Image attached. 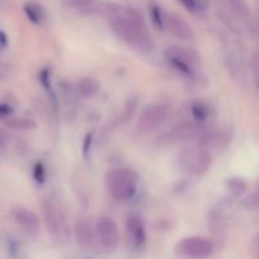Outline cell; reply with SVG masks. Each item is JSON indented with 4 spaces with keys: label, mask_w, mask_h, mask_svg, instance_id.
Returning a JSON list of instances; mask_svg holds the SVG:
<instances>
[{
    "label": "cell",
    "mask_w": 259,
    "mask_h": 259,
    "mask_svg": "<svg viewBox=\"0 0 259 259\" xmlns=\"http://www.w3.org/2000/svg\"><path fill=\"white\" fill-rule=\"evenodd\" d=\"M42 212L48 234L55 238V239L61 238V235H62V225H61V218L58 217L56 207L50 201H45L42 204Z\"/></svg>",
    "instance_id": "cell-13"
},
{
    "label": "cell",
    "mask_w": 259,
    "mask_h": 259,
    "mask_svg": "<svg viewBox=\"0 0 259 259\" xmlns=\"http://www.w3.org/2000/svg\"><path fill=\"white\" fill-rule=\"evenodd\" d=\"M7 144H8L7 137H5V134L3 133V132H0V152H3L5 148H7Z\"/></svg>",
    "instance_id": "cell-33"
},
{
    "label": "cell",
    "mask_w": 259,
    "mask_h": 259,
    "mask_svg": "<svg viewBox=\"0 0 259 259\" xmlns=\"http://www.w3.org/2000/svg\"><path fill=\"white\" fill-rule=\"evenodd\" d=\"M164 58H177V60H181L184 62L189 63L192 67L197 68L201 65V57H200L199 53L191 47H186V46H169L168 48H166L164 51Z\"/></svg>",
    "instance_id": "cell-12"
},
{
    "label": "cell",
    "mask_w": 259,
    "mask_h": 259,
    "mask_svg": "<svg viewBox=\"0 0 259 259\" xmlns=\"http://www.w3.org/2000/svg\"><path fill=\"white\" fill-rule=\"evenodd\" d=\"M202 134H204V125L201 123L195 120L182 121L158 137V142L161 144H177L191 141L197 137H201Z\"/></svg>",
    "instance_id": "cell-5"
},
{
    "label": "cell",
    "mask_w": 259,
    "mask_h": 259,
    "mask_svg": "<svg viewBox=\"0 0 259 259\" xmlns=\"http://www.w3.org/2000/svg\"><path fill=\"white\" fill-rule=\"evenodd\" d=\"M93 138H94V133H89V134H86L85 139H83L82 152H83V156L85 157H88L89 152H90L91 144H93Z\"/></svg>",
    "instance_id": "cell-28"
},
{
    "label": "cell",
    "mask_w": 259,
    "mask_h": 259,
    "mask_svg": "<svg viewBox=\"0 0 259 259\" xmlns=\"http://www.w3.org/2000/svg\"><path fill=\"white\" fill-rule=\"evenodd\" d=\"M225 142H227V137L223 132H209V133H204L200 137L199 146L204 147L209 151L211 148L222 147Z\"/></svg>",
    "instance_id": "cell-15"
},
{
    "label": "cell",
    "mask_w": 259,
    "mask_h": 259,
    "mask_svg": "<svg viewBox=\"0 0 259 259\" xmlns=\"http://www.w3.org/2000/svg\"><path fill=\"white\" fill-rule=\"evenodd\" d=\"M95 232L98 243L104 249L111 252L118 248L120 234H119L118 225L114 222V219L109 217H101L96 223Z\"/></svg>",
    "instance_id": "cell-7"
},
{
    "label": "cell",
    "mask_w": 259,
    "mask_h": 259,
    "mask_svg": "<svg viewBox=\"0 0 259 259\" xmlns=\"http://www.w3.org/2000/svg\"><path fill=\"white\" fill-rule=\"evenodd\" d=\"M191 115L197 123H205L210 115L209 108L202 103H194L191 105Z\"/></svg>",
    "instance_id": "cell-22"
},
{
    "label": "cell",
    "mask_w": 259,
    "mask_h": 259,
    "mask_svg": "<svg viewBox=\"0 0 259 259\" xmlns=\"http://www.w3.org/2000/svg\"><path fill=\"white\" fill-rule=\"evenodd\" d=\"M7 126L14 131H32L37 128V123L29 118H12L7 121Z\"/></svg>",
    "instance_id": "cell-19"
},
{
    "label": "cell",
    "mask_w": 259,
    "mask_h": 259,
    "mask_svg": "<svg viewBox=\"0 0 259 259\" xmlns=\"http://www.w3.org/2000/svg\"><path fill=\"white\" fill-rule=\"evenodd\" d=\"M255 250H257V255L259 258V237L257 238V240H255Z\"/></svg>",
    "instance_id": "cell-34"
},
{
    "label": "cell",
    "mask_w": 259,
    "mask_h": 259,
    "mask_svg": "<svg viewBox=\"0 0 259 259\" xmlns=\"http://www.w3.org/2000/svg\"><path fill=\"white\" fill-rule=\"evenodd\" d=\"M228 5H229L230 9L238 14L239 17L245 18L249 15V8H248L247 2L245 0H224Z\"/></svg>",
    "instance_id": "cell-24"
},
{
    "label": "cell",
    "mask_w": 259,
    "mask_h": 259,
    "mask_svg": "<svg viewBox=\"0 0 259 259\" xmlns=\"http://www.w3.org/2000/svg\"><path fill=\"white\" fill-rule=\"evenodd\" d=\"M8 46V37L4 32H0V50H4Z\"/></svg>",
    "instance_id": "cell-32"
},
{
    "label": "cell",
    "mask_w": 259,
    "mask_h": 259,
    "mask_svg": "<svg viewBox=\"0 0 259 259\" xmlns=\"http://www.w3.org/2000/svg\"><path fill=\"white\" fill-rule=\"evenodd\" d=\"M179 167L190 176H201L210 169L212 156L206 148L201 146H190L182 149L177 157Z\"/></svg>",
    "instance_id": "cell-3"
},
{
    "label": "cell",
    "mask_w": 259,
    "mask_h": 259,
    "mask_svg": "<svg viewBox=\"0 0 259 259\" xmlns=\"http://www.w3.org/2000/svg\"><path fill=\"white\" fill-rule=\"evenodd\" d=\"M171 113L169 104H152L146 106L139 115L137 131L142 134H149L163 125Z\"/></svg>",
    "instance_id": "cell-4"
},
{
    "label": "cell",
    "mask_w": 259,
    "mask_h": 259,
    "mask_svg": "<svg viewBox=\"0 0 259 259\" xmlns=\"http://www.w3.org/2000/svg\"><path fill=\"white\" fill-rule=\"evenodd\" d=\"M166 61L176 72H179L180 75L184 76V77L192 80V78H195V76H196V68L192 67L189 63L184 62V61L181 60H177V58H166Z\"/></svg>",
    "instance_id": "cell-17"
},
{
    "label": "cell",
    "mask_w": 259,
    "mask_h": 259,
    "mask_svg": "<svg viewBox=\"0 0 259 259\" xmlns=\"http://www.w3.org/2000/svg\"><path fill=\"white\" fill-rule=\"evenodd\" d=\"M250 65H252L253 73H254L255 77V83H257L259 89V52H254L250 58Z\"/></svg>",
    "instance_id": "cell-27"
},
{
    "label": "cell",
    "mask_w": 259,
    "mask_h": 259,
    "mask_svg": "<svg viewBox=\"0 0 259 259\" xmlns=\"http://www.w3.org/2000/svg\"><path fill=\"white\" fill-rule=\"evenodd\" d=\"M13 219L15 224L29 237H35L39 233V218L32 210L25 209V207H17L13 210Z\"/></svg>",
    "instance_id": "cell-10"
},
{
    "label": "cell",
    "mask_w": 259,
    "mask_h": 259,
    "mask_svg": "<svg viewBox=\"0 0 259 259\" xmlns=\"http://www.w3.org/2000/svg\"><path fill=\"white\" fill-rule=\"evenodd\" d=\"M100 89V82L94 77H83L77 83V93L82 98H91Z\"/></svg>",
    "instance_id": "cell-16"
},
{
    "label": "cell",
    "mask_w": 259,
    "mask_h": 259,
    "mask_svg": "<svg viewBox=\"0 0 259 259\" xmlns=\"http://www.w3.org/2000/svg\"><path fill=\"white\" fill-rule=\"evenodd\" d=\"M227 189L234 196H242L247 191V184L239 177H232L227 181Z\"/></svg>",
    "instance_id": "cell-21"
},
{
    "label": "cell",
    "mask_w": 259,
    "mask_h": 259,
    "mask_svg": "<svg viewBox=\"0 0 259 259\" xmlns=\"http://www.w3.org/2000/svg\"><path fill=\"white\" fill-rule=\"evenodd\" d=\"M149 15L154 27L158 30H163L166 28V14L163 13L162 8L156 3L149 5Z\"/></svg>",
    "instance_id": "cell-18"
},
{
    "label": "cell",
    "mask_w": 259,
    "mask_h": 259,
    "mask_svg": "<svg viewBox=\"0 0 259 259\" xmlns=\"http://www.w3.org/2000/svg\"><path fill=\"white\" fill-rule=\"evenodd\" d=\"M214 252L211 240L204 237H189L180 240L176 245V253L191 259H206Z\"/></svg>",
    "instance_id": "cell-6"
},
{
    "label": "cell",
    "mask_w": 259,
    "mask_h": 259,
    "mask_svg": "<svg viewBox=\"0 0 259 259\" xmlns=\"http://www.w3.org/2000/svg\"><path fill=\"white\" fill-rule=\"evenodd\" d=\"M73 235H75L76 244L78 245V248L86 250V252L94 249L96 242H98L95 228L93 227V224H91L88 218L82 217L76 220L75 228H73Z\"/></svg>",
    "instance_id": "cell-8"
},
{
    "label": "cell",
    "mask_w": 259,
    "mask_h": 259,
    "mask_svg": "<svg viewBox=\"0 0 259 259\" xmlns=\"http://www.w3.org/2000/svg\"><path fill=\"white\" fill-rule=\"evenodd\" d=\"M187 12L192 14H199L205 12L209 7V0H177Z\"/></svg>",
    "instance_id": "cell-20"
},
{
    "label": "cell",
    "mask_w": 259,
    "mask_h": 259,
    "mask_svg": "<svg viewBox=\"0 0 259 259\" xmlns=\"http://www.w3.org/2000/svg\"><path fill=\"white\" fill-rule=\"evenodd\" d=\"M39 80L40 82H42L43 88L46 89V91L48 93V95H50L51 100L53 101V104H57V96H56V93L53 91V88H52V83H51V72L48 68H45V70H42V72L39 73Z\"/></svg>",
    "instance_id": "cell-23"
},
{
    "label": "cell",
    "mask_w": 259,
    "mask_h": 259,
    "mask_svg": "<svg viewBox=\"0 0 259 259\" xmlns=\"http://www.w3.org/2000/svg\"><path fill=\"white\" fill-rule=\"evenodd\" d=\"M103 10L111 29L126 45L143 52H149L153 48L148 25L136 8L106 4Z\"/></svg>",
    "instance_id": "cell-1"
},
{
    "label": "cell",
    "mask_w": 259,
    "mask_h": 259,
    "mask_svg": "<svg viewBox=\"0 0 259 259\" xmlns=\"http://www.w3.org/2000/svg\"><path fill=\"white\" fill-rule=\"evenodd\" d=\"M67 7L73 8V9H89L94 5L95 0H63Z\"/></svg>",
    "instance_id": "cell-26"
},
{
    "label": "cell",
    "mask_w": 259,
    "mask_h": 259,
    "mask_svg": "<svg viewBox=\"0 0 259 259\" xmlns=\"http://www.w3.org/2000/svg\"><path fill=\"white\" fill-rule=\"evenodd\" d=\"M136 105L137 103L134 100L128 101V104H126V109L124 110V119H125V120H128L129 118H132V115H133L134 113V109H136Z\"/></svg>",
    "instance_id": "cell-30"
},
{
    "label": "cell",
    "mask_w": 259,
    "mask_h": 259,
    "mask_svg": "<svg viewBox=\"0 0 259 259\" xmlns=\"http://www.w3.org/2000/svg\"><path fill=\"white\" fill-rule=\"evenodd\" d=\"M166 28H168V30L175 37L184 42H194L196 39V35H195L191 25L176 13L166 14Z\"/></svg>",
    "instance_id": "cell-11"
},
{
    "label": "cell",
    "mask_w": 259,
    "mask_h": 259,
    "mask_svg": "<svg viewBox=\"0 0 259 259\" xmlns=\"http://www.w3.org/2000/svg\"><path fill=\"white\" fill-rule=\"evenodd\" d=\"M24 9L25 15L29 19V22H32L33 24L39 25L45 22L46 19V10L39 3L35 2H27L23 7Z\"/></svg>",
    "instance_id": "cell-14"
},
{
    "label": "cell",
    "mask_w": 259,
    "mask_h": 259,
    "mask_svg": "<svg viewBox=\"0 0 259 259\" xmlns=\"http://www.w3.org/2000/svg\"><path fill=\"white\" fill-rule=\"evenodd\" d=\"M14 113V109L8 104H0V119L9 118Z\"/></svg>",
    "instance_id": "cell-29"
},
{
    "label": "cell",
    "mask_w": 259,
    "mask_h": 259,
    "mask_svg": "<svg viewBox=\"0 0 259 259\" xmlns=\"http://www.w3.org/2000/svg\"><path fill=\"white\" fill-rule=\"evenodd\" d=\"M125 227L132 248L136 250L143 249L147 242V230L142 218L138 215H129Z\"/></svg>",
    "instance_id": "cell-9"
},
{
    "label": "cell",
    "mask_w": 259,
    "mask_h": 259,
    "mask_svg": "<svg viewBox=\"0 0 259 259\" xmlns=\"http://www.w3.org/2000/svg\"><path fill=\"white\" fill-rule=\"evenodd\" d=\"M7 75H8L7 65H5L4 62H2V61H0V81L4 80V78L7 77Z\"/></svg>",
    "instance_id": "cell-31"
},
{
    "label": "cell",
    "mask_w": 259,
    "mask_h": 259,
    "mask_svg": "<svg viewBox=\"0 0 259 259\" xmlns=\"http://www.w3.org/2000/svg\"><path fill=\"white\" fill-rule=\"evenodd\" d=\"M33 179L37 184L42 185L46 182L47 179V171H46V167L42 162H37L33 167Z\"/></svg>",
    "instance_id": "cell-25"
},
{
    "label": "cell",
    "mask_w": 259,
    "mask_h": 259,
    "mask_svg": "<svg viewBox=\"0 0 259 259\" xmlns=\"http://www.w3.org/2000/svg\"><path fill=\"white\" fill-rule=\"evenodd\" d=\"M139 176L134 169L126 167L111 168L105 175V184L109 194L119 202L132 200L138 189Z\"/></svg>",
    "instance_id": "cell-2"
}]
</instances>
